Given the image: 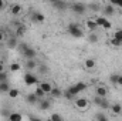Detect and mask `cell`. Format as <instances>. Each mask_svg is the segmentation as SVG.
Segmentation results:
<instances>
[{
	"label": "cell",
	"mask_w": 122,
	"mask_h": 121,
	"mask_svg": "<svg viewBox=\"0 0 122 121\" xmlns=\"http://www.w3.org/2000/svg\"><path fill=\"white\" fill-rule=\"evenodd\" d=\"M109 81H111L112 84H118V74H111Z\"/></svg>",
	"instance_id": "obj_31"
},
{
	"label": "cell",
	"mask_w": 122,
	"mask_h": 121,
	"mask_svg": "<svg viewBox=\"0 0 122 121\" xmlns=\"http://www.w3.org/2000/svg\"><path fill=\"white\" fill-rule=\"evenodd\" d=\"M47 71H48V67H47V66H44V64H43V66H40V67H38V73H40V74H46Z\"/></svg>",
	"instance_id": "obj_30"
},
{
	"label": "cell",
	"mask_w": 122,
	"mask_h": 121,
	"mask_svg": "<svg viewBox=\"0 0 122 121\" xmlns=\"http://www.w3.org/2000/svg\"><path fill=\"white\" fill-rule=\"evenodd\" d=\"M38 80H37V77L34 76V74H31V73H26V76H24V83L27 84V86H33V84H36Z\"/></svg>",
	"instance_id": "obj_8"
},
{
	"label": "cell",
	"mask_w": 122,
	"mask_h": 121,
	"mask_svg": "<svg viewBox=\"0 0 122 121\" xmlns=\"http://www.w3.org/2000/svg\"><path fill=\"white\" fill-rule=\"evenodd\" d=\"M9 120L10 121H23V117H21V114H19V113H11L10 117H9Z\"/></svg>",
	"instance_id": "obj_15"
},
{
	"label": "cell",
	"mask_w": 122,
	"mask_h": 121,
	"mask_svg": "<svg viewBox=\"0 0 122 121\" xmlns=\"http://www.w3.org/2000/svg\"><path fill=\"white\" fill-rule=\"evenodd\" d=\"M50 94H51L54 98H58V97H61V94H62V93H61L60 88H54V87H53V90H51V93H50Z\"/></svg>",
	"instance_id": "obj_22"
},
{
	"label": "cell",
	"mask_w": 122,
	"mask_h": 121,
	"mask_svg": "<svg viewBox=\"0 0 122 121\" xmlns=\"http://www.w3.org/2000/svg\"><path fill=\"white\" fill-rule=\"evenodd\" d=\"M90 7H91L92 10H98V9H99V6H98V4H94V3L90 4Z\"/></svg>",
	"instance_id": "obj_40"
},
{
	"label": "cell",
	"mask_w": 122,
	"mask_h": 121,
	"mask_svg": "<svg viewBox=\"0 0 122 121\" xmlns=\"http://www.w3.org/2000/svg\"><path fill=\"white\" fill-rule=\"evenodd\" d=\"M111 4H112V6H118V7H122V0H111Z\"/></svg>",
	"instance_id": "obj_36"
},
{
	"label": "cell",
	"mask_w": 122,
	"mask_h": 121,
	"mask_svg": "<svg viewBox=\"0 0 122 121\" xmlns=\"http://www.w3.org/2000/svg\"><path fill=\"white\" fill-rule=\"evenodd\" d=\"M40 88L44 91L46 94H50L51 90H53V87H51V84H50V83H41V84H40Z\"/></svg>",
	"instance_id": "obj_14"
},
{
	"label": "cell",
	"mask_w": 122,
	"mask_h": 121,
	"mask_svg": "<svg viewBox=\"0 0 122 121\" xmlns=\"http://www.w3.org/2000/svg\"><path fill=\"white\" fill-rule=\"evenodd\" d=\"M118 84L122 86V76H118Z\"/></svg>",
	"instance_id": "obj_42"
},
{
	"label": "cell",
	"mask_w": 122,
	"mask_h": 121,
	"mask_svg": "<svg viewBox=\"0 0 122 121\" xmlns=\"http://www.w3.org/2000/svg\"><path fill=\"white\" fill-rule=\"evenodd\" d=\"M20 11H21V6H20V4H13V6H11V13H13L14 16H17Z\"/></svg>",
	"instance_id": "obj_20"
},
{
	"label": "cell",
	"mask_w": 122,
	"mask_h": 121,
	"mask_svg": "<svg viewBox=\"0 0 122 121\" xmlns=\"http://www.w3.org/2000/svg\"><path fill=\"white\" fill-rule=\"evenodd\" d=\"M7 46H9L10 49H14V47L17 46V37H10L9 41H7Z\"/></svg>",
	"instance_id": "obj_18"
},
{
	"label": "cell",
	"mask_w": 122,
	"mask_h": 121,
	"mask_svg": "<svg viewBox=\"0 0 122 121\" xmlns=\"http://www.w3.org/2000/svg\"><path fill=\"white\" fill-rule=\"evenodd\" d=\"M114 38H117L118 41H121V43H122V30L117 31V33H115V36H114Z\"/></svg>",
	"instance_id": "obj_34"
},
{
	"label": "cell",
	"mask_w": 122,
	"mask_h": 121,
	"mask_svg": "<svg viewBox=\"0 0 122 121\" xmlns=\"http://www.w3.org/2000/svg\"><path fill=\"white\" fill-rule=\"evenodd\" d=\"M94 103L98 105V107H101V108H104V110H108L109 108V103H108V100L107 98H101V97H94Z\"/></svg>",
	"instance_id": "obj_5"
},
{
	"label": "cell",
	"mask_w": 122,
	"mask_h": 121,
	"mask_svg": "<svg viewBox=\"0 0 122 121\" xmlns=\"http://www.w3.org/2000/svg\"><path fill=\"white\" fill-rule=\"evenodd\" d=\"M88 41H90V43H97V41H98V36H97L95 33H91V34L88 36Z\"/></svg>",
	"instance_id": "obj_26"
},
{
	"label": "cell",
	"mask_w": 122,
	"mask_h": 121,
	"mask_svg": "<svg viewBox=\"0 0 122 121\" xmlns=\"http://www.w3.org/2000/svg\"><path fill=\"white\" fill-rule=\"evenodd\" d=\"M85 88H87V84H85V83H77V84L71 86V87H70L68 90L65 91V93H64V95H65L67 98H70V100H71L72 97H75V95H77L78 93L84 91Z\"/></svg>",
	"instance_id": "obj_1"
},
{
	"label": "cell",
	"mask_w": 122,
	"mask_h": 121,
	"mask_svg": "<svg viewBox=\"0 0 122 121\" xmlns=\"http://www.w3.org/2000/svg\"><path fill=\"white\" fill-rule=\"evenodd\" d=\"M111 110H112L114 114H121L122 113V107L119 105V104H114V105L111 107Z\"/></svg>",
	"instance_id": "obj_21"
},
{
	"label": "cell",
	"mask_w": 122,
	"mask_h": 121,
	"mask_svg": "<svg viewBox=\"0 0 122 121\" xmlns=\"http://www.w3.org/2000/svg\"><path fill=\"white\" fill-rule=\"evenodd\" d=\"M26 101L29 104H36V103H38V98H37V95L34 93H30V94L26 95Z\"/></svg>",
	"instance_id": "obj_12"
},
{
	"label": "cell",
	"mask_w": 122,
	"mask_h": 121,
	"mask_svg": "<svg viewBox=\"0 0 122 121\" xmlns=\"http://www.w3.org/2000/svg\"><path fill=\"white\" fill-rule=\"evenodd\" d=\"M97 120L98 121H105V120H108V118H107L105 114H101V113H99V114H97Z\"/></svg>",
	"instance_id": "obj_35"
},
{
	"label": "cell",
	"mask_w": 122,
	"mask_h": 121,
	"mask_svg": "<svg viewBox=\"0 0 122 121\" xmlns=\"http://www.w3.org/2000/svg\"><path fill=\"white\" fill-rule=\"evenodd\" d=\"M75 105H77V108H80V110H85V108L88 107V100H87V98H78V100L75 101Z\"/></svg>",
	"instance_id": "obj_9"
},
{
	"label": "cell",
	"mask_w": 122,
	"mask_h": 121,
	"mask_svg": "<svg viewBox=\"0 0 122 121\" xmlns=\"http://www.w3.org/2000/svg\"><path fill=\"white\" fill-rule=\"evenodd\" d=\"M30 121H43L41 118H38V117H34V116H30Z\"/></svg>",
	"instance_id": "obj_39"
},
{
	"label": "cell",
	"mask_w": 122,
	"mask_h": 121,
	"mask_svg": "<svg viewBox=\"0 0 122 121\" xmlns=\"http://www.w3.org/2000/svg\"><path fill=\"white\" fill-rule=\"evenodd\" d=\"M38 107H40V110H48L50 107H51V103L48 101V100H44V98H41V100H38Z\"/></svg>",
	"instance_id": "obj_10"
},
{
	"label": "cell",
	"mask_w": 122,
	"mask_h": 121,
	"mask_svg": "<svg viewBox=\"0 0 122 121\" xmlns=\"http://www.w3.org/2000/svg\"><path fill=\"white\" fill-rule=\"evenodd\" d=\"M68 33H70L72 37H82V36H84V31L81 30V27H80L77 23L68 24Z\"/></svg>",
	"instance_id": "obj_3"
},
{
	"label": "cell",
	"mask_w": 122,
	"mask_h": 121,
	"mask_svg": "<svg viewBox=\"0 0 122 121\" xmlns=\"http://www.w3.org/2000/svg\"><path fill=\"white\" fill-rule=\"evenodd\" d=\"M30 19L34 22V23H43L46 20L44 14H41L40 11H31L30 13Z\"/></svg>",
	"instance_id": "obj_6"
},
{
	"label": "cell",
	"mask_w": 122,
	"mask_h": 121,
	"mask_svg": "<svg viewBox=\"0 0 122 121\" xmlns=\"http://www.w3.org/2000/svg\"><path fill=\"white\" fill-rule=\"evenodd\" d=\"M51 121H64V120H62V117L60 114H53L51 116Z\"/></svg>",
	"instance_id": "obj_33"
},
{
	"label": "cell",
	"mask_w": 122,
	"mask_h": 121,
	"mask_svg": "<svg viewBox=\"0 0 122 121\" xmlns=\"http://www.w3.org/2000/svg\"><path fill=\"white\" fill-rule=\"evenodd\" d=\"M9 95H10L11 98H16V97L19 95V90H16V88H10V91H9Z\"/></svg>",
	"instance_id": "obj_29"
},
{
	"label": "cell",
	"mask_w": 122,
	"mask_h": 121,
	"mask_svg": "<svg viewBox=\"0 0 122 121\" xmlns=\"http://www.w3.org/2000/svg\"><path fill=\"white\" fill-rule=\"evenodd\" d=\"M7 78H9V77H7V73H6V71L0 73V84H1V83H7Z\"/></svg>",
	"instance_id": "obj_28"
},
{
	"label": "cell",
	"mask_w": 122,
	"mask_h": 121,
	"mask_svg": "<svg viewBox=\"0 0 122 121\" xmlns=\"http://www.w3.org/2000/svg\"><path fill=\"white\" fill-rule=\"evenodd\" d=\"M71 9L75 14H84L85 10H87V6L84 3H72L71 4Z\"/></svg>",
	"instance_id": "obj_4"
},
{
	"label": "cell",
	"mask_w": 122,
	"mask_h": 121,
	"mask_svg": "<svg viewBox=\"0 0 122 121\" xmlns=\"http://www.w3.org/2000/svg\"><path fill=\"white\" fill-rule=\"evenodd\" d=\"M105 121H109V120H105Z\"/></svg>",
	"instance_id": "obj_46"
},
{
	"label": "cell",
	"mask_w": 122,
	"mask_h": 121,
	"mask_svg": "<svg viewBox=\"0 0 122 121\" xmlns=\"http://www.w3.org/2000/svg\"><path fill=\"white\" fill-rule=\"evenodd\" d=\"M4 71V66L3 64H0V73H3Z\"/></svg>",
	"instance_id": "obj_44"
},
{
	"label": "cell",
	"mask_w": 122,
	"mask_h": 121,
	"mask_svg": "<svg viewBox=\"0 0 122 121\" xmlns=\"http://www.w3.org/2000/svg\"><path fill=\"white\" fill-rule=\"evenodd\" d=\"M114 6L112 4H108V6H105V9H104V13L107 14V16H112L114 14Z\"/></svg>",
	"instance_id": "obj_16"
},
{
	"label": "cell",
	"mask_w": 122,
	"mask_h": 121,
	"mask_svg": "<svg viewBox=\"0 0 122 121\" xmlns=\"http://www.w3.org/2000/svg\"><path fill=\"white\" fill-rule=\"evenodd\" d=\"M121 114H122V113H121Z\"/></svg>",
	"instance_id": "obj_47"
},
{
	"label": "cell",
	"mask_w": 122,
	"mask_h": 121,
	"mask_svg": "<svg viewBox=\"0 0 122 121\" xmlns=\"http://www.w3.org/2000/svg\"><path fill=\"white\" fill-rule=\"evenodd\" d=\"M112 44H114V46H121L122 43H121V41H118L117 38H112Z\"/></svg>",
	"instance_id": "obj_38"
},
{
	"label": "cell",
	"mask_w": 122,
	"mask_h": 121,
	"mask_svg": "<svg viewBox=\"0 0 122 121\" xmlns=\"http://www.w3.org/2000/svg\"><path fill=\"white\" fill-rule=\"evenodd\" d=\"M85 24H87V27H88L91 31H95V29L98 27V26H97V23H95V20H87V23H85Z\"/></svg>",
	"instance_id": "obj_17"
},
{
	"label": "cell",
	"mask_w": 122,
	"mask_h": 121,
	"mask_svg": "<svg viewBox=\"0 0 122 121\" xmlns=\"http://www.w3.org/2000/svg\"><path fill=\"white\" fill-rule=\"evenodd\" d=\"M34 94H36V95H37V98H38V100H41V98H43V97H44V95H46V93H44V91L41 90V88H40V87H38V88H37V90L34 91Z\"/></svg>",
	"instance_id": "obj_24"
},
{
	"label": "cell",
	"mask_w": 122,
	"mask_h": 121,
	"mask_svg": "<svg viewBox=\"0 0 122 121\" xmlns=\"http://www.w3.org/2000/svg\"><path fill=\"white\" fill-rule=\"evenodd\" d=\"M0 93H1V87H0Z\"/></svg>",
	"instance_id": "obj_45"
},
{
	"label": "cell",
	"mask_w": 122,
	"mask_h": 121,
	"mask_svg": "<svg viewBox=\"0 0 122 121\" xmlns=\"http://www.w3.org/2000/svg\"><path fill=\"white\" fill-rule=\"evenodd\" d=\"M37 67V63L34 60H26V68L27 70H33V68H36Z\"/></svg>",
	"instance_id": "obj_19"
},
{
	"label": "cell",
	"mask_w": 122,
	"mask_h": 121,
	"mask_svg": "<svg viewBox=\"0 0 122 121\" xmlns=\"http://www.w3.org/2000/svg\"><path fill=\"white\" fill-rule=\"evenodd\" d=\"M3 7H4V1H3V0H0V10H1Z\"/></svg>",
	"instance_id": "obj_43"
},
{
	"label": "cell",
	"mask_w": 122,
	"mask_h": 121,
	"mask_svg": "<svg viewBox=\"0 0 122 121\" xmlns=\"http://www.w3.org/2000/svg\"><path fill=\"white\" fill-rule=\"evenodd\" d=\"M3 40H4V33H1V31H0V44H1V41H3Z\"/></svg>",
	"instance_id": "obj_41"
},
{
	"label": "cell",
	"mask_w": 122,
	"mask_h": 121,
	"mask_svg": "<svg viewBox=\"0 0 122 121\" xmlns=\"http://www.w3.org/2000/svg\"><path fill=\"white\" fill-rule=\"evenodd\" d=\"M24 33H26V27H24V26H21V27L16 29V36H19V37L24 36Z\"/></svg>",
	"instance_id": "obj_25"
},
{
	"label": "cell",
	"mask_w": 122,
	"mask_h": 121,
	"mask_svg": "<svg viewBox=\"0 0 122 121\" xmlns=\"http://www.w3.org/2000/svg\"><path fill=\"white\" fill-rule=\"evenodd\" d=\"M11 23H13V26H14L16 29H19V27H21V26H23V24H21V22H19V20H13Z\"/></svg>",
	"instance_id": "obj_37"
},
{
	"label": "cell",
	"mask_w": 122,
	"mask_h": 121,
	"mask_svg": "<svg viewBox=\"0 0 122 121\" xmlns=\"http://www.w3.org/2000/svg\"><path fill=\"white\" fill-rule=\"evenodd\" d=\"M0 87H1V93H9V91H10L9 83H1V84H0Z\"/></svg>",
	"instance_id": "obj_27"
},
{
	"label": "cell",
	"mask_w": 122,
	"mask_h": 121,
	"mask_svg": "<svg viewBox=\"0 0 122 121\" xmlns=\"http://www.w3.org/2000/svg\"><path fill=\"white\" fill-rule=\"evenodd\" d=\"M53 6H54L56 9H58V10H65V9L68 7V4H67L65 1H57V0L53 1Z\"/></svg>",
	"instance_id": "obj_13"
},
{
	"label": "cell",
	"mask_w": 122,
	"mask_h": 121,
	"mask_svg": "<svg viewBox=\"0 0 122 121\" xmlns=\"http://www.w3.org/2000/svg\"><path fill=\"white\" fill-rule=\"evenodd\" d=\"M20 50L24 54L26 60H34V57H36V50L34 49H31L27 44H20Z\"/></svg>",
	"instance_id": "obj_2"
},
{
	"label": "cell",
	"mask_w": 122,
	"mask_h": 121,
	"mask_svg": "<svg viewBox=\"0 0 122 121\" xmlns=\"http://www.w3.org/2000/svg\"><path fill=\"white\" fill-rule=\"evenodd\" d=\"M10 70H11V71H19V70H20V64H19V63H13V64L10 66Z\"/></svg>",
	"instance_id": "obj_32"
},
{
	"label": "cell",
	"mask_w": 122,
	"mask_h": 121,
	"mask_svg": "<svg viewBox=\"0 0 122 121\" xmlns=\"http://www.w3.org/2000/svg\"><path fill=\"white\" fill-rule=\"evenodd\" d=\"M95 93H97V97H101V98H107V93H108V90H107L105 87L99 86V87H97V88H95Z\"/></svg>",
	"instance_id": "obj_11"
},
{
	"label": "cell",
	"mask_w": 122,
	"mask_h": 121,
	"mask_svg": "<svg viewBox=\"0 0 122 121\" xmlns=\"http://www.w3.org/2000/svg\"><path fill=\"white\" fill-rule=\"evenodd\" d=\"M85 67L87 68H94L95 67V60L94 59H87L85 60Z\"/></svg>",
	"instance_id": "obj_23"
},
{
	"label": "cell",
	"mask_w": 122,
	"mask_h": 121,
	"mask_svg": "<svg viewBox=\"0 0 122 121\" xmlns=\"http://www.w3.org/2000/svg\"><path fill=\"white\" fill-rule=\"evenodd\" d=\"M95 23H97V26H101V27H104V29H111V26H112L105 17H98V19H95Z\"/></svg>",
	"instance_id": "obj_7"
}]
</instances>
